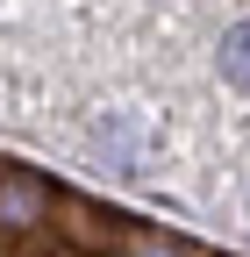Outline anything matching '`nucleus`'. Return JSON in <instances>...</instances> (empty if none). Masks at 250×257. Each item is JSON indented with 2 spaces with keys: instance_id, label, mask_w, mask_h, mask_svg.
<instances>
[{
  "instance_id": "1",
  "label": "nucleus",
  "mask_w": 250,
  "mask_h": 257,
  "mask_svg": "<svg viewBox=\"0 0 250 257\" xmlns=\"http://www.w3.org/2000/svg\"><path fill=\"white\" fill-rule=\"evenodd\" d=\"M57 221V193L43 172H29V165H0V236H43Z\"/></svg>"
},
{
  "instance_id": "2",
  "label": "nucleus",
  "mask_w": 250,
  "mask_h": 257,
  "mask_svg": "<svg viewBox=\"0 0 250 257\" xmlns=\"http://www.w3.org/2000/svg\"><path fill=\"white\" fill-rule=\"evenodd\" d=\"M65 243H79V250H114V236L129 229L121 214H107L100 200H79V193H57V221H50Z\"/></svg>"
},
{
  "instance_id": "3",
  "label": "nucleus",
  "mask_w": 250,
  "mask_h": 257,
  "mask_svg": "<svg viewBox=\"0 0 250 257\" xmlns=\"http://www.w3.org/2000/svg\"><path fill=\"white\" fill-rule=\"evenodd\" d=\"M107 257H200V250L179 243V236H165V229H121Z\"/></svg>"
},
{
  "instance_id": "4",
  "label": "nucleus",
  "mask_w": 250,
  "mask_h": 257,
  "mask_svg": "<svg viewBox=\"0 0 250 257\" xmlns=\"http://www.w3.org/2000/svg\"><path fill=\"white\" fill-rule=\"evenodd\" d=\"M222 79H236V86H250V22H229L222 29Z\"/></svg>"
}]
</instances>
